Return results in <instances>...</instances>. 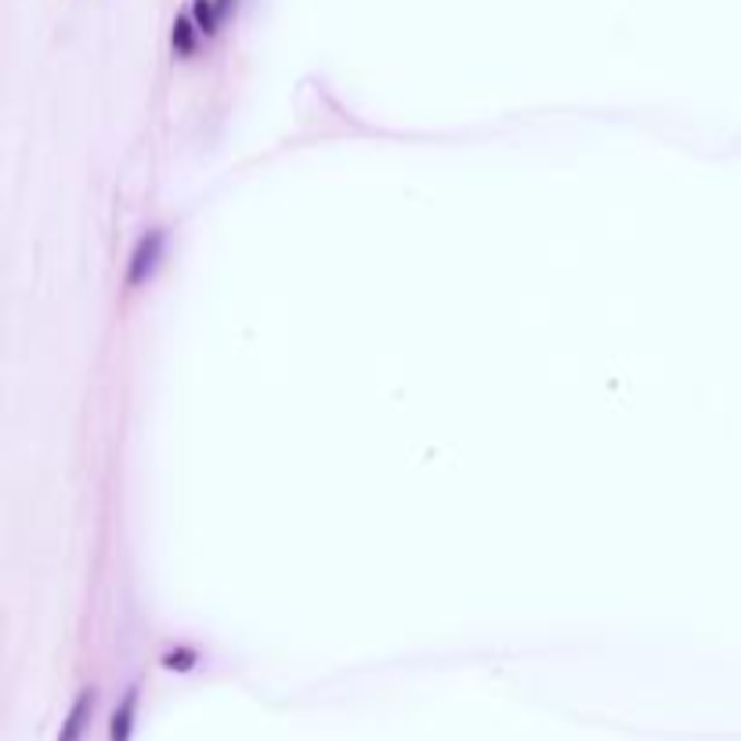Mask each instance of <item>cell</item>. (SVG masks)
I'll return each instance as SVG.
<instances>
[{"label":"cell","instance_id":"6da1fadb","mask_svg":"<svg viewBox=\"0 0 741 741\" xmlns=\"http://www.w3.org/2000/svg\"><path fill=\"white\" fill-rule=\"evenodd\" d=\"M163 253V228H149L141 239L135 253H130V269H127V286H141L149 283V275L156 272V261H160Z\"/></svg>","mask_w":741,"mask_h":741},{"label":"cell","instance_id":"7a4b0ae2","mask_svg":"<svg viewBox=\"0 0 741 741\" xmlns=\"http://www.w3.org/2000/svg\"><path fill=\"white\" fill-rule=\"evenodd\" d=\"M94 698H99V691L94 687H83L77 702H72V709L66 716L62 731H58V741H80L83 734H88L91 727V713H94Z\"/></svg>","mask_w":741,"mask_h":741},{"label":"cell","instance_id":"3957f363","mask_svg":"<svg viewBox=\"0 0 741 741\" xmlns=\"http://www.w3.org/2000/svg\"><path fill=\"white\" fill-rule=\"evenodd\" d=\"M239 8V0H192V19H196V26L203 36H214L221 30L225 19H232Z\"/></svg>","mask_w":741,"mask_h":741},{"label":"cell","instance_id":"277c9868","mask_svg":"<svg viewBox=\"0 0 741 741\" xmlns=\"http://www.w3.org/2000/svg\"><path fill=\"white\" fill-rule=\"evenodd\" d=\"M200 41H203V33L196 26V19H192V11H181V15L174 19V30H170V47H174V55L178 58L196 55Z\"/></svg>","mask_w":741,"mask_h":741},{"label":"cell","instance_id":"5b68a950","mask_svg":"<svg viewBox=\"0 0 741 741\" xmlns=\"http://www.w3.org/2000/svg\"><path fill=\"white\" fill-rule=\"evenodd\" d=\"M135 713H138V687H127L124 702L113 713V723H109V741H130V731H135Z\"/></svg>","mask_w":741,"mask_h":741},{"label":"cell","instance_id":"8992f818","mask_svg":"<svg viewBox=\"0 0 741 741\" xmlns=\"http://www.w3.org/2000/svg\"><path fill=\"white\" fill-rule=\"evenodd\" d=\"M163 665H167V670H192V665H196V654H192V651H167Z\"/></svg>","mask_w":741,"mask_h":741}]
</instances>
